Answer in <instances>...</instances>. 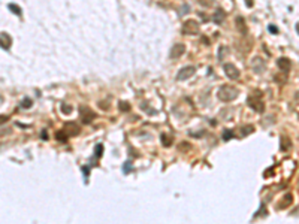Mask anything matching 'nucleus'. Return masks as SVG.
I'll list each match as a JSON object with an SVG mask.
<instances>
[{
    "instance_id": "obj_1",
    "label": "nucleus",
    "mask_w": 299,
    "mask_h": 224,
    "mask_svg": "<svg viewBox=\"0 0 299 224\" xmlns=\"http://www.w3.org/2000/svg\"><path fill=\"white\" fill-rule=\"evenodd\" d=\"M238 94H239L238 88L229 85V84H224L218 88V99L221 102H232L233 99L238 97Z\"/></svg>"
},
{
    "instance_id": "obj_2",
    "label": "nucleus",
    "mask_w": 299,
    "mask_h": 224,
    "mask_svg": "<svg viewBox=\"0 0 299 224\" xmlns=\"http://www.w3.org/2000/svg\"><path fill=\"white\" fill-rule=\"evenodd\" d=\"M247 103H248V106H250L253 111L259 112V114H262V112L265 111V103H263V100H262V93L259 91V90H254V93L248 96Z\"/></svg>"
},
{
    "instance_id": "obj_3",
    "label": "nucleus",
    "mask_w": 299,
    "mask_h": 224,
    "mask_svg": "<svg viewBox=\"0 0 299 224\" xmlns=\"http://www.w3.org/2000/svg\"><path fill=\"white\" fill-rule=\"evenodd\" d=\"M199 32V24L196 19H187L182 24V33L184 34H196Z\"/></svg>"
},
{
    "instance_id": "obj_4",
    "label": "nucleus",
    "mask_w": 299,
    "mask_h": 224,
    "mask_svg": "<svg viewBox=\"0 0 299 224\" xmlns=\"http://www.w3.org/2000/svg\"><path fill=\"white\" fill-rule=\"evenodd\" d=\"M79 111H81V121H82L84 124H90L91 121L96 118V112L91 111V109L87 108V106H82Z\"/></svg>"
},
{
    "instance_id": "obj_5",
    "label": "nucleus",
    "mask_w": 299,
    "mask_h": 224,
    "mask_svg": "<svg viewBox=\"0 0 299 224\" xmlns=\"http://www.w3.org/2000/svg\"><path fill=\"white\" fill-rule=\"evenodd\" d=\"M196 72V67L195 66H187V67H182V69L177 73V79L178 81H186L189 78H192Z\"/></svg>"
},
{
    "instance_id": "obj_6",
    "label": "nucleus",
    "mask_w": 299,
    "mask_h": 224,
    "mask_svg": "<svg viewBox=\"0 0 299 224\" xmlns=\"http://www.w3.org/2000/svg\"><path fill=\"white\" fill-rule=\"evenodd\" d=\"M223 70H224V73H226V76L229 79H238L239 75H241L239 70H238V67L233 66V64H231V63H226L223 66Z\"/></svg>"
},
{
    "instance_id": "obj_7",
    "label": "nucleus",
    "mask_w": 299,
    "mask_h": 224,
    "mask_svg": "<svg viewBox=\"0 0 299 224\" xmlns=\"http://www.w3.org/2000/svg\"><path fill=\"white\" fill-rule=\"evenodd\" d=\"M63 130L69 134V136H76V134H79V131H81V129H79V126L76 123H66L63 126Z\"/></svg>"
},
{
    "instance_id": "obj_8",
    "label": "nucleus",
    "mask_w": 299,
    "mask_h": 224,
    "mask_svg": "<svg viewBox=\"0 0 299 224\" xmlns=\"http://www.w3.org/2000/svg\"><path fill=\"white\" fill-rule=\"evenodd\" d=\"M186 52V45L184 43H174V47L171 50V58H178Z\"/></svg>"
},
{
    "instance_id": "obj_9",
    "label": "nucleus",
    "mask_w": 299,
    "mask_h": 224,
    "mask_svg": "<svg viewBox=\"0 0 299 224\" xmlns=\"http://www.w3.org/2000/svg\"><path fill=\"white\" fill-rule=\"evenodd\" d=\"M265 67H266V64H265V61H263L260 57H257V58L253 60V70H254L256 73H263V72H265Z\"/></svg>"
},
{
    "instance_id": "obj_10",
    "label": "nucleus",
    "mask_w": 299,
    "mask_h": 224,
    "mask_svg": "<svg viewBox=\"0 0 299 224\" xmlns=\"http://www.w3.org/2000/svg\"><path fill=\"white\" fill-rule=\"evenodd\" d=\"M0 39H2V48H3V50H9V48H11V43H12L11 36H9L6 32H2V33H0Z\"/></svg>"
},
{
    "instance_id": "obj_11",
    "label": "nucleus",
    "mask_w": 299,
    "mask_h": 224,
    "mask_svg": "<svg viewBox=\"0 0 299 224\" xmlns=\"http://www.w3.org/2000/svg\"><path fill=\"white\" fill-rule=\"evenodd\" d=\"M235 24H236V29H238L239 33L247 34V24H245V19H244L242 17H238V18L235 19Z\"/></svg>"
},
{
    "instance_id": "obj_12",
    "label": "nucleus",
    "mask_w": 299,
    "mask_h": 224,
    "mask_svg": "<svg viewBox=\"0 0 299 224\" xmlns=\"http://www.w3.org/2000/svg\"><path fill=\"white\" fill-rule=\"evenodd\" d=\"M292 202H293V196L292 194H286L284 197H283V202H280L278 203V209H286V208H289L290 205H292Z\"/></svg>"
},
{
    "instance_id": "obj_13",
    "label": "nucleus",
    "mask_w": 299,
    "mask_h": 224,
    "mask_svg": "<svg viewBox=\"0 0 299 224\" xmlns=\"http://www.w3.org/2000/svg\"><path fill=\"white\" fill-rule=\"evenodd\" d=\"M277 64H278V67L281 70H284V72H287L290 67H292V63H290V60L289 58H286V57H281V58H278V61H277Z\"/></svg>"
},
{
    "instance_id": "obj_14",
    "label": "nucleus",
    "mask_w": 299,
    "mask_h": 224,
    "mask_svg": "<svg viewBox=\"0 0 299 224\" xmlns=\"http://www.w3.org/2000/svg\"><path fill=\"white\" fill-rule=\"evenodd\" d=\"M224 18H226V14H224L223 9H217L214 12V15H213V19H214L215 24H221V22L224 21Z\"/></svg>"
},
{
    "instance_id": "obj_15",
    "label": "nucleus",
    "mask_w": 299,
    "mask_h": 224,
    "mask_svg": "<svg viewBox=\"0 0 299 224\" xmlns=\"http://www.w3.org/2000/svg\"><path fill=\"white\" fill-rule=\"evenodd\" d=\"M55 139L58 141V142H67V139H69V134L64 131V130H58V131H55Z\"/></svg>"
},
{
    "instance_id": "obj_16",
    "label": "nucleus",
    "mask_w": 299,
    "mask_h": 224,
    "mask_svg": "<svg viewBox=\"0 0 299 224\" xmlns=\"http://www.w3.org/2000/svg\"><path fill=\"white\" fill-rule=\"evenodd\" d=\"M280 145H281V151L287 152V151L290 149V146H292V142H290V139H289V138L283 136V138H281V142H280Z\"/></svg>"
},
{
    "instance_id": "obj_17",
    "label": "nucleus",
    "mask_w": 299,
    "mask_h": 224,
    "mask_svg": "<svg viewBox=\"0 0 299 224\" xmlns=\"http://www.w3.org/2000/svg\"><path fill=\"white\" fill-rule=\"evenodd\" d=\"M160 142L163 144V146H171V145H172V139L168 136L166 133H162V134H160Z\"/></svg>"
},
{
    "instance_id": "obj_18",
    "label": "nucleus",
    "mask_w": 299,
    "mask_h": 224,
    "mask_svg": "<svg viewBox=\"0 0 299 224\" xmlns=\"http://www.w3.org/2000/svg\"><path fill=\"white\" fill-rule=\"evenodd\" d=\"M254 131V127L253 126H242L241 127V136H247V134H250V133H253Z\"/></svg>"
},
{
    "instance_id": "obj_19",
    "label": "nucleus",
    "mask_w": 299,
    "mask_h": 224,
    "mask_svg": "<svg viewBox=\"0 0 299 224\" xmlns=\"http://www.w3.org/2000/svg\"><path fill=\"white\" fill-rule=\"evenodd\" d=\"M8 9H9L12 14L18 15V17L21 15V9H19V6H18V5H15V3H9V5H8Z\"/></svg>"
},
{
    "instance_id": "obj_20",
    "label": "nucleus",
    "mask_w": 299,
    "mask_h": 224,
    "mask_svg": "<svg viewBox=\"0 0 299 224\" xmlns=\"http://www.w3.org/2000/svg\"><path fill=\"white\" fill-rule=\"evenodd\" d=\"M196 2L203 8H210V6H213L215 3V0H196Z\"/></svg>"
},
{
    "instance_id": "obj_21",
    "label": "nucleus",
    "mask_w": 299,
    "mask_h": 224,
    "mask_svg": "<svg viewBox=\"0 0 299 224\" xmlns=\"http://www.w3.org/2000/svg\"><path fill=\"white\" fill-rule=\"evenodd\" d=\"M32 105H33V100H32L30 97H26V99H22V102H21V108H24V109H29V108H32Z\"/></svg>"
},
{
    "instance_id": "obj_22",
    "label": "nucleus",
    "mask_w": 299,
    "mask_h": 224,
    "mask_svg": "<svg viewBox=\"0 0 299 224\" xmlns=\"http://www.w3.org/2000/svg\"><path fill=\"white\" fill-rule=\"evenodd\" d=\"M118 109L121 111V112H129L130 111V105H129V102H120L118 103Z\"/></svg>"
},
{
    "instance_id": "obj_23",
    "label": "nucleus",
    "mask_w": 299,
    "mask_h": 224,
    "mask_svg": "<svg viewBox=\"0 0 299 224\" xmlns=\"http://www.w3.org/2000/svg\"><path fill=\"white\" fill-rule=\"evenodd\" d=\"M102 154H103V145L97 144L96 148H94V157H96V159H99V157H102Z\"/></svg>"
},
{
    "instance_id": "obj_24",
    "label": "nucleus",
    "mask_w": 299,
    "mask_h": 224,
    "mask_svg": "<svg viewBox=\"0 0 299 224\" xmlns=\"http://www.w3.org/2000/svg\"><path fill=\"white\" fill-rule=\"evenodd\" d=\"M233 138V131L232 130H224L223 133V141H229V139H232Z\"/></svg>"
},
{
    "instance_id": "obj_25",
    "label": "nucleus",
    "mask_w": 299,
    "mask_h": 224,
    "mask_svg": "<svg viewBox=\"0 0 299 224\" xmlns=\"http://www.w3.org/2000/svg\"><path fill=\"white\" fill-rule=\"evenodd\" d=\"M61 112H63V114H71V112H72V106L61 103Z\"/></svg>"
},
{
    "instance_id": "obj_26",
    "label": "nucleus",
    "mask_w": 299,
    "mask_h": 224,
    "mask_svg": "<svg viewBox=\"0 0 299 224\" xmlns=\"http://www.w3.org/2000/svg\"><path fill=\"white\" fill-rule=\"evenodd\" d=\"M190 148H192V146H190V144H186V142H182V144L178 146V149H179V151H182V152H186L184 149H190Z\"/></svg>"
},
{
    "instance_id": "obj_27",
    "label": "nucleus",
    "mask_w": 299,
    "mask_h": 224,
    "mask_svg": "<svg viewBox=\"0 0 299 224\" xmlns=\"http://www.w3.org/2000/svg\"><path fill=\"white\" fill-rule=\"evenodd\" d=\"M130 170H132V164H130V162H126L124 166H123V172H124V173H129Z\"/></svg>"
},
{
    "instance_id": "obj_28",
    "label": "nucleus",
    "mask_w": 299,
    "mask_h": 224,
    "mask_svg": "<svg viewBox=\"0 0 299 224\" xmlns=\"http://www.w3.org/2000/svg\"><path fill=\"white\" fill-rule=\"evenodd\" d=\"M268 30H269V32H271L272 34H277V33H278V29H277V27H275L274 24H271V26L268 27Z\"/></svg>"
},
{
    "instance_id": "obj_29",
    "label": "nucleus",
    "mask_w": 299,
    "mask_h": 224,
    "mask_svg": "<svg viewBox=\"0 0 299 224\" xmlns=\"http://www.w3.org/2000/svg\"><path fill=\"white\" fill-rule=\"evenodd\" d=\"M141 108H142V109H145V111H147V112H151V114H154V112H156V111H154V109H151V108H148V106H147V105H145V103H142V105H141Z\"/></svg>"
},
{
    "instance_id": "obj_30",
    "label": "nucleus",
    "mask_w": 299,
    "mask_h": 224,
    "mask_svg": "<svg viewBox=\"0 0 299 224\" xmlns=\"http://www.w3.org/2000/svg\"><path fill=\"white\" fill-rule=\"evenodd\" d=\"M40 138H42L43 141H48V133H47V130H42V133H40Z\"/></svg>"
},
{
    "instance_id": "obj_31",
    "label": "nucleus",
    "mask_w": 299,
    "mask_h": 224,
    "mask_svg": "<svg viewBox=\"0 0 299 224\" xmlns=\"http://www.w3.org/2000/svg\"><path fill=\"white\" fill-rule=\"evenodd\" d=\"M99 106L103 108V109H108V108H109V105H106V102H99Z\"/></svg>"
},
{
    "instance_id": "obj_32",
    "label": "nucleus",
    "mask_w": 299,
    "mask_h": 224,
    "mask_svg": "<svg viewBox=\"0 0 299 224\" xmlns=\"http://www.w3.org/2000/svg\"><path fill=\"white\" fill-rule=\"evenodd\" d=\"M181 8H182V9H181V14H184V12L187 14V12H189V6H187V5H184V6H181Z\"/></svg>"
},
{
    "instance_id": "obj_33",
    "label": "nucleus",
    "mask_w": 299,
    "mask_h": 224,
    "mask_svg": "<svg viewBox=\"0 0 299 224\" xmlns=\"http://www.w3.org/2000/svg\"><path fill=\"white\" fill-rule=\"evenodd\" d=\"M202 42H203V45H210V40H208V37H205V36H202Z\"/></svg>"
},
{
    "instance_id": "obj_34",
    "label": "nucleus",
    "mask_w": 299,
    "mask_h": 224,
    "mask_svg": "<svg viewBox=\"0 0 299 224\" xmlns=\"http://www.w3.org/2000/svg\"><path fill=\"white\" fill-rule=\"evenodd\" d=\"M82 172H84V176L87 178L88 176V167H82Z\"/></svg>"
},
{
    "instance_id": "obj_35",
    "label": "nucleus",
    "mask_w": 299,
    "mask_h": 224,
    "mask_svg": "<svg viewBox=\"0 0 299 224\" xmlns=\"http://www.w3.org/2000/svg\"><path fill=\"white\" fill-rule=\"evenodd\" d=\"M245 2H247L248 8H251V6H253V0H245Z\"/></svg>"
},
{
    "instance_id": "obj_36",
    "label": "nucleus",
    "mask_w": 299,
    "mask_h": 224,
    "mask_svg": "<svg viewBox=\"0 0 299 224\" xmlns=\"http://www.w3.org/2000/svg\"><path fill=\"white\" fill-rule=\"evenodd\" d=\"M296 32H298V34H299V22L296 24Z\"/></svg>"
}]
</instances>
